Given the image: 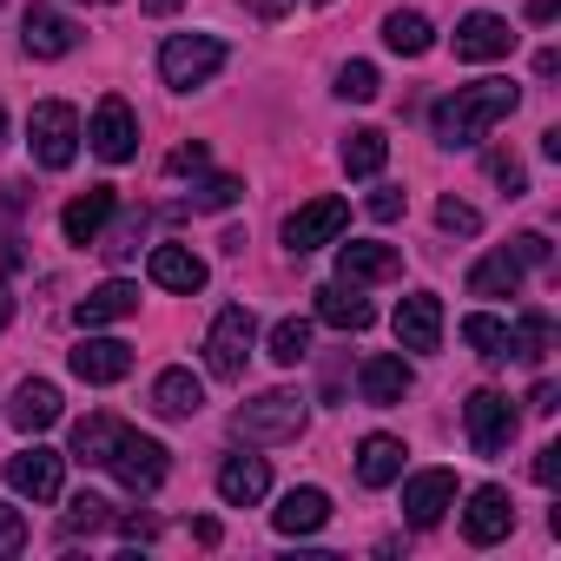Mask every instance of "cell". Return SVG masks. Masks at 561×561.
<instances>
[{"mask_svg": "<svg viewBox=\"0 0 561 561\" xmlns=\"http://www.w3.org/2000/svg\"><path fill=\"white\" fill-rule=\"evenodd\" d=\"M515 106H522L515 80H476V87H456L449 100L430 106V133H436L443 152H476Z\"/></svg>", "mask_w": 561, "mask_h": 561, "instance_id": "6da1fadb", "label": "cell"}, {"mask_svg": "<svg viewBox=\"0 0 561 561\" xmlns=\"http://www.w3.org/2000/svg\"><path fill=\"white\" fill-rule=\"evenodd\" d=\"M311 430V397L305 390H264L251 403L231 410V436L244 449H271V443H298Z\"/></svg>", "mask_w": 561, "mask_h": 561, "instance_id": "7a4b0ae2", "label": "cell"}, {"mask_svg": "<svg viewBox=\"0 0 561 561\" xmlns=\"http://www.w3.org/2000/svg\"><path fill=\"white\" fill-rule=\"evenodd\" d=\"M225 60H231V47L218 34H172L159 47V80L172 93H198V87H211L225 73Z\"/></svg>", "mask_w": 561, "mask_h": 561, "instance_id": "3957f363", "label": "cell"}, {"mask_svg": "<svg viewBox=\"0 0 561 561\" xmlns=\"http://www.w3.org/2000/svg\"><path fill=\"white\" fill-rule=\"evenodd\" d=\"M80 113L67 106V100H41L34 106V119H27V152H34V165H47V172H67L73 159H80Z\"/></svg>", "mask_w": 561, "mask_h": 561, "instance_id": "277c9868", "label": "cell"}, {"mask_svg": "<svg viewBox=\"0 0 561 561\" xmlns=\"http://www.w3.org/2000/svg\"><path fill=\"white\" fill-rule=\"evenodd\" d=\"M251 351H257V318H251L244 305H225V311L211 318V331H205V370H211L218 383H238L244 364H251Z\"/></svg>", "mask_w": 561, "mask_h": 561, "instance_id": "5b68a950", "label": "cell"}, {"mask_svg": "<svg viewBox=\"0 0 561 561\" xmlns=\"http://www.w3.org/2000/svg\"><path fill=\"white\" fill-rule=\"evenodd\" d=\"M87 146H93V159H106V165H126L133 152H139V113L119 100V93H106L100 106H93V119H87V133H80Z\"/></svg>", "mask_w": 561, "mask_h": 561, "instance_id": "8992f818", "label": "cell"}, {"mask_svg": "<svg viewBox=\"0 0 561 561\" xmlns=\"http://www.w3.org/2000/svg\"><path fill=\"white\" fill-rule=\"evenodd\" d=\"M462 430H469V449H476V456H502V449L515 443L522 416H515V403H508L502 390H476V397L462 403Z\"/></svg>", "mask_w": 561, "mask_h": 561, "instance_id": "52a82bcc", "label": "cell"}, {"mask_svg": "<svg viewBox=\"0 0 561 561\" xmlns=\"http://www.w3.org/2000/svg\"><path fill=\"white\" fill-rule=\"evenodd\" d=\"M344 225H351V205H344V198H311V205H298V211L285 218V251H291V257H311V251L337 244Z\"/></svg>", "mask_w": 561, "mask_h": 561, "instance_id": "ba28073f", "label": "cell"}, {"mask_svg": "<svg viewBox=\"0 0 561 561\" xmlns=\"http://www.w3.org/2000/svg\"><path fill=\"white\" fill-rule=\"evenodd\" d=\"M133 495H152L165 476H172V449L159 443V436H139V430H126L119 436V449H113V462H106Z\"/></svg>", "mask_w": 561, "mask_h": 561, "instance_id": "9c48e42d", "label": "cell"}, {"mask_svg": "<svg viewBox=\"0 0 561 561\" xmlns=\"http://www.w3.org/2000/svg\"><path fill=\"white\" fill-rule=\"evenodd\" d=\"M8 489H14V495H27V502H60V489H67V456H60V449H47V443H34V449L8 456Z\"/></svg>", "mask_w": 561, "mask_h": 561, "instance_id": "30bf717a", "label": "cell"}, {"mask_svg": "<svg viewBox=\"0 0 561 561\" xmlns=\"http://www.w3.org/2000/svg\"><path fill=\"white\" fill-rule=\"evenodd\" d=\"M397 482H403V522L410 528H436L456 508V469H416V476H397Z\"/></svg>", "mask_w": 561, "mask_h": 561, "instance_id": "8fae6325", "label": "cell"}, {"mask_svg": "<svg viewBox=\"0 0 561 561\" xmlns=\"http://www.w3.org/2000/svg\"><path fill=\"white\" fill-rule=\"evenodd\" d=\"M390 331H397V344H403L410 357H430V351H443V298H436V291H410V298L397 305Z\"/></svg>", "mask_w": 561, "mask_h": 561, "instance_id": "7c38bea8", "label": "cell"}, {"mask_svg": "<svg viewBox=\"0 0 561 561\" xmlns=\"http://www.w3.org/2000/svg\"><path fill=\"white\" fill-rule=\"evenodd\" d=\"M337 277L344 285H390V277H403V251L377 238H337Z\"/></svg>", "mask_w": 561, "mask_h": 561, "instance_id": "4fadbf2b", "label": "cell"}, {"mask_svg": "<svg viewBox=\"0 0 561 561\" xmlns=\"http://www.w3.org/2000/svg\"><path fill=\"white\" fill-rule=\"evenodd\" d=\"M21 47H27V60H67L80 47V27H73V14L34 0V8L21 14Z\"/></svg>", "mask_w": 561, "mask_h": 561, "instance_id": "5bb4252c", "label": "cell"}, {"mask_svg": "<svg viewBox=\"0 0 561 561\" xmlns=\"http://www.w3.org/2000/svg\"><path fill=\"white\" fill-rule=\"evenodd\" d=\"M410 390H416V370H410V357H397V351H377V357H364V370H357V397H364L370 410H397Z\"/></svg>", "mask_w": 561, "mask_h": 561, "instance_id": "9a60e30c", "label": "cell"}, {"mask_svg": "<svg viewBox=\"0 0 561 561\" xmlns=\"http://www.w3.org/2000/svg\"><path fill=\"white\" fill-rule=\"evenodd\" d=\"M508 528H515V502H508V489H502V482H482V489H469L462 535H469L476 548H495Z\"/></svg>", "mask_w": 561, "mask_h": 561, "instance_id": "2e32d148", "label": "cell"}, {"mask_svg": "<svg viewBox=\"0 0 561 561\" xmlns=\"http://www.w3.org/2000/svg\"><path fill=\"white\" fill-rule=\"evenodd\" d=\"M146 271H152L159 291H179V298H198V291L211 285V271H205V257H198L192 244H152Z\"/></svg>", "mask_w": 561, "mask_h": 561, "instance_id": "e0dca14e", "label": "cell"}, {"mask_svg": "<svg viewBox=\"0 0 561 561\" xmlns=\"http://www.w3.org/2000/svg\"><path fill=\"white\" fill-rule=\"evenodd\" d=\"M311 298H318V324H331V331H344V337H357V331H370V324H377V311H370L364 285H344V277H331V285H318Z\"/></svg>", "mask_w": 561, "mask_h": 561, "instance_id": "ac0fdd59", "label": "cell"}, {"mask_svg": "<svg viewBox=\"0 0 561 561\" xmlns=\"http://www.w3.org/2000/svg\"><path fill=\"white\" fill-rule=\"evenodd\" d=\"M271 495V462L264 456H225L218 462V502L225 508H257Z\"/></svg>", "mask_w": 561, "mask_h": 561, "instance_id": "d6986e66", "label": "cell"}, {"mask_svg": "<svg viewBox=\"0 0 561 561\" xmlns=\"http://www.w3.org/2000/svg\"><path fill=\"white\" fill-rule=\"evenodd\" d=\"M508 54H515V27L502 14L456 21V60H508Z\"/></svg>", "mask_w": 561, "mask_h": 561, "instance_id": "ffe728a7", "label": "cell"}, {"mask_svg": "<svg viewBox=\"0 0 561 561\" xmlns=\"http://www.w3.org/2000/svg\"><path fill=\"white\" fill-rule=\"evenodd\" d=\"M119 211V192L113 185H87L67 211H60V231H67V244H93L100 231H106V218Z\"/></svg>", "mask_w": 561, "mask_h": 561, "instance_id": "44dd1931", "label": "cell"}, {"mask_svg": "<svg viewBox=\"0 0 561 561\" xmlns=\"http://www.w3.org/2000/svg\"><path fill=\"white\" fill-rule=\"evenodd\" d=\"M67 364H73L80 383H119L133 370V344H119V337H80V351Z\"/></svg>", "mask_w": 561, "mask_h": 561, "instance_id": "7402d4cb", "label": "cell"}, {"mask_svg": "<svg viewBox=\"0 0 561 561\" xmlns=\"http://www.w3.org/2000/svg\"><path fill=\"white\" fill-rule=\"evenodd\" d=\"M152 410H159L165 423H192V416L205 410V383H198L185 364H172V370L152 377Z\"/></svg>", "mask_w": 561, "mask_h": 561, "instance_id": "603a6c76", "label": "cell"}, {"mask_svg": "<svg viewBox=\"0 0 561 561\" xmlns=\"http://www.w3.org/2000/svg\"><path fill=\"white\" fill-rule=\"evenodd\" d=\"M8 423H14L21 436L54 430V423H60V390H54L47 377H27V383L14 390V403H8Z\"/></svg>", "mask_w": 561, "mask_h": 561, "instance_id": "cb8c5ba5", "label": "cell"}, {"mask_svg": "<svg viewBox=\"0 0 561 561\" xmlns=\"http://www.w3.org/2000/svg\"><path fill=\"white\" fill-rule=\"evenodd\" d=\"M324 522H331V495L311 489V482H305V489H285V502L271 508V528H277V535H318Z\"/></svg>", "mask_w": 561, "mask_h": 561, "instance_id": "d4e9b609", "label": "cell"}, {"mask_svg": "<svg viewBox=\"0 0 561 561\" xmlns=\"http://www.w3.org/2000/svg\"><path fill=\"white\" fill-rule=\"evenodd\" d=\"M139 311V285H133V277H106V285L100 291H87L80 298V331H100V324H119V318H133Z\"/></svg>", "mask_w": 561, "mask_h": 561, "instance_id": "484cf974", "label": "cell"}, {"mask_svg": "<svg viewBox=\"0 0 561 561\" xmlns=\"http://www.w3.org/2000/svg\"><path fill=\"white\" fill-rule=\"evenodd\" d=\"M403 436H390V430H377V436H364L357 443V482L364 489H390L397 476H403Z\"/></svg>", "mask_w": 561, "mask_h": 561, "instance_id": "4316f807", "label": "cell"}, {"mask_svg": "<svg viewBox=\"0 0 561 561\" xmlns=\"http://www.w3.org/2000/svg\"><path fill=\"white\" fill-rule=\"evenodd\" d=\"M119 436H126V423L119 416H80L73 423V462H87V469H106L113 462V449H119Z\"/></svg>", "mask_w": 561, "mask_h": 561, "instance_id": "83f0119b", "label": "cell"}, {"mask_svg": "<svg viewBox=\"0 0 561 561\" xmlns=\"http://www.w3.org/2000/svg\"><path fill=\"white\" fill-rule=\"evenodd\" d=\"M383 47H390V54H403V60H423V54L436 47V27H430V14H416V8H397V14H383Z\"/></svg>", "mask_w": 561, "mask_h": 561, "instance_id": "f1b7e54d", "label": "cell"}, {"mask_svg": "<svg viewBox=\"0 0 561 561\" xmlns=\"http://www.w3.org/2000/svg\"><path fill=\"white\" fill-rule=\"evenodd\" d=\"M515 291H522V264L508 257V244L489 251V257H476V271H469V298H515Z\"/></svg>", "mask_w": 561, "mask_h": 561, "instance_id": "f546056e", "label": "cell"}, {"mask_svg": "<svg viewBox=\"0 0 561 561\" xmlns=\"http://www.w3.org/2000/svg\"><path fill=\"white\" fill-rule=\"evenodd\" d=\"M337 159H344V172H351V179H377V172L390 165V133H383V126H357V133L344 139V152H337Z\"/></svg>", "mask_w": 561, "mask_h": 561, "instance_id": "4dcf8cb0", "label": "cell"}, {"mask_svg": "<svg viewBox=\"0 0 561 561\" xmlns=\"http://www.w3.org/2000/svg\"><path fill=\"white\" fill-rule=\"evenodd\" d=\"M548 351H554V318L548 311H522L508 324V357L515 364H548Z\"/></svg>", "mask_w": 561, "mask_h": 561, "instance_id": "1f68e13d", "label": "cell"}, {"mask_svg": "<svg viewBox=\"0 0 561 561\" xmlns=\"http://www.w3.org/2000/svg\"><path fill=\"white\" fill-rule=\"evenodd\" d=\"M264 357L285 364V370H298V364L311 357V318H277L271 337H264Z\"/></svg>", "mask_w": 561, "mask_h": 561, "instance_id": "d6a6232c", "label": "cell"}, {"mask_svg": "<svg viewBox=\"0 0 561 561\" xmlns=\"http://www.w3.org/2000/svg\"><path fill=\"white\" fill-rule=\"evenodd\" d=\"M462 344H469L476 357H489V364H508V318L469 311V318H462Z\"/></svg>", "mask_w": 561, "mask_h": 561, "instance_id": "836d02e7", "label": "cell"}, {"mask_svg": "<svg viewBox=\"0 0 561 561\" xmlns=\"http://www.w3.org/2000/svg\"><path fill=\"white\" fill-rule=\"evenodd\" d=\"M238 198H244L238 172H198V185H192V211H231Z\"/></svg>", "mask_w": 561, "mask_h": 561, "instance_id": "e575fe53", "label": "cell"}, {"mask_svg": "<svg viewBox=\"0 0 561 561\" xmlns=\"http://www.w3.org/2000/svg\"><path fill=\"white\" fill-rule=\"evenodd\" d=\"M100 528H113V502L80 489V495L67 502V535H100Z\"/></svg>", "mask_w": 561, "mask_h": 561, "instance_id": "d590c367", "label": "cell"}, {"mask_svg": "<svg viewBox=\"0 0 561 561\" xmlns=\"http://www.w3.org/2000/svg\"><path fill=\"white\" fill-rule=\"evenodd\" d=\"M377 93H383V80H377V67H370V60H344V67H337V100L370 106Z\"/></svg>", "mask_w": 561, "mask_h": 561, "instance_id": "8d00e7d4", "label": "cell"}, {"mask_svg": "<svg viewBox=\"0 0 561 561\" xmlns=\"http://www.w3.org/2000/svg\"><path fill=\"white\" fill-rule=\"evenodd\" d=\"M139 238H146V211H126V218H119V225H113V231H100V238H93V244H100V251H106V257H113V264H126V257H133V251H139Z\"/></svg>", "mask_w": 561, "mask_h": 561, "instance_id": "74e56055", "label": "cell"}, {"mask_svg": "<svg viewBox=\"0 0 561 561\" xmlns=\"http://www.w3.org/2000/svg\"><path fill=\"white\" fill-rule=\"evenodd\" d=\"M436 225H443L449 238H476V231H482V211H476L469 198H443V205H436Z\"/></svg>", "mask_w": 561, "mask_h": 561, "instance_id": "f35d334b", "label": "cell"}, {"mask_svg": "<svg viewBox=\"0 0 561 561\" xmlns=\"http://www.w3.org/2000/svg\"><path fill=\"white\" fill-rule=\"evenodd\" d=\"M508 257H515L522 271H541V264H554V244H548L541 231H515V238H508Z\"/></svg>", "mask_w": 561, "mask_h": 561, "instance_id": "ab89813d", "label": "cell"}, {"mask_svg": "<svg viewBox=\"0 0 561 561\" xmlns=\"http://www.w3.org/2000/svg\"><path fill=\"white\" fill-rule=\"evenodd\" d=\"M489 179H495L508 198H522V192H528V172H522V159H515V152H489Z\"/></svg>", "mask_w": 561, "mask_h": 561, "instance_id": "60d3db41", "label": "cell"}, {"mask_svg": "<svg viewBox=\"0 0 561 561\" xmlns=\"http://www.w3.org/2000/svg\"><path fill=\"white\" fill-rule=\"evenodd\" d=\"M21 548H27V515L0 502V561H8V554H21Z\"/></svg>", "mask_w": 561, "mask_h": 561, "instance_id": "b9f144b4", "label": "cell"}, {"mask_svg": "<svg viewBox=\"0 0 561 561\" xmlns=\"http://www.w3.org/2000/svg\"><path fill=\"white\" fill-rule=\"evenodd\" d=\"M364 211H370V218H377V225H397V218H403V211H410V198H403V192H397V185H377V192H370V205H364Z\"/></svg>", "mask_w": 561, "mask_h": 561, "instance_id": "7bdbcfd3", "label": "cell"}, {"mask_svg": "<svg viewBox=\"0 0 561 561\" xmlns=\"http://www.w3.org/2000/svg\"><path fill=\"white\" fill-rule=\"evenodd\" d=\"M205 159H211V152H205V139H192V146H179V152L165 159V172H172V179H185V172H205Z\"/></svg>", "mask_w": 561, "mask_h": 561, "instance_id": "ee69618b", "label": "cell"}, {"mask_svg": "<svg viewBox=\"0 0 561 561\" xmlns=\"http://www.w3.org/2000/svg\"><path fill=\"white\" fill-rule=\"evenodd\" d=\"M535 482H541V489L561 482V443H541V449H535Z\"/></svg>", "mask_w": 561, "mask_h": 561, "instance_id": "f6af8a7d", "label": "cell"}, {"mask_svg": "<svg viewBox=\"0 0 561 561\" xmlns=\"http://www.w3.org/2000/svg\"><path fill=\"white\" fill-rule=\"evenodd\" d=\"M554 403H561V390L541 377V383H535V397H528V410H535V416H554Z\"/></svg>", "mask_w": 561, "mask_h": 561, "instance_id": "bcb514c9", "label": "cell"}, {"mask_svg": "<svg viewBox=\"0 0 561 561\" xmlns=\"http://www.w3.org/2000/svg\"><path fill=\"white\" fill-rule=\"evenodd\" d=\"M119 535H126V541H152V535H159V522H152V515H126V522H119Z\"/></svg>", "mask_w": 561, "mask_h": 561, "instance_id": "7dc6e473", "label": "cell"}, {"mask_svg": "<svg viewBox=\"0 0 561 561\" xmlns=\"http://www.w3.org/2000/svg\"><path fill=\"white\" fill-rule=\"evenodd\" d=\"M244 8H251L257 21H285V14L298 8V0H244Z\"/></svg>", "mask_w": 561, "mask_h": 561, "instance_id": "c3c4849f", "label": "cell"}, {"mask_svg": "<svg viewBox=\"0 0 561 561\" xmlns=\"http://www.w3.org/2000/svg\"><path fill=\"white\" fill-rule=\"evenodd\" d=\"M14 271H21V244H14V238H0V285H8Z\"/></svg>", "mask_w": 561, "mask_h": 561, "instance_id": "681fc988", "label": "cell"}, {"mask_svg": "<svg viewBox=\"0 0 561 561\" xmlns=\"http://www.w3.org/2000/svg\"><path fill=\"white\" fill-rule=\"evenodd\" d=\"M535 73H541V80H554V73H561V54H554V47H541V54H535Z\"/></svg>", "mask_w": 561, "mask_h": 561, "instance_id": "f907efd6", "label": "cell"}, {"mask_svg": "<svg viewBox=\"0 0 561 561\" xmlns=\"http://www.w3.org/2000/svg\"><path fill=\"white\" fill-rule=\"evenodd\" d=\"M561 14V0H528V21H554Z\"/></svg>", "mask_w": 561, "mask_h": 561, "instance_id": "816d5d0a", "label": "cell"}, {"mask_svg": "<svg viewBox=\"0 0 561 561\" xmlns=\"http://www.w3.org/2000/svg\"><path fill=\"white\" fill-rule=\"evenodd\" d=\"M146 8H152V14H179V8H185V0H146Z\"/></svg>", "mask_w": 561, "mask_h": 561, "instance_id": "f5cc1de1", "label": "cell"}, {"mask_svg": "<svg viewBox=\"0 0 561 561\" xmlns=\"http://www.w3.org/2000/svg\"><path fill=\"white\" fill-rule=\"evenodd\" d=\"M8 324H14V298H8V291H0V331H8Z\"/></svg>", "mask_w": 561, "mask_h": 561, "instance_id": "db71d44e", "label": "cell"}, {"mask_svg": "<svg viewBox=\"0 0 561 561\" xmlns=\"http://www.w3.org/2000/svg\"><path fill=\"white\" fill-rule=\"evenodd\" d=\"M0 139H8V106H0Z\"/></svg>", "mask_w": 561, "mask_h": 561, "instance_id": "11a10c76", "label": "cell"}, {"mask_svg": "<svg viewBox=\"0 0 561 561\" xmlns=\"http://www.w3.org/2000/svg\"><path fill=\"white\" fill-rule=\"evenodd\" d=\"M80 8H113V0H80Z\"/></svg>", "mask_w": 561, "mask_h": 561, "instance_id": "9f6ffc18", "label": "cell"}]
</instances>
